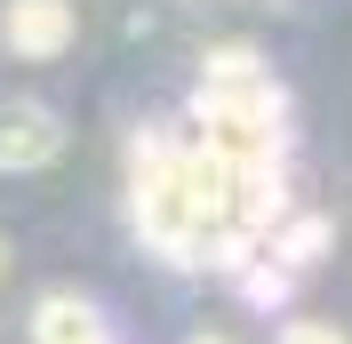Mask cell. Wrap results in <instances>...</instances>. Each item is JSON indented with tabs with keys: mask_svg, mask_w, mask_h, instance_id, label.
<instances>
[{
	"mask_svg": "<svg viewBox=\"0 0 352 344\" xmlns=\"http://www.w3.org/2000/svg\"><path fill=\"white\" fill-rule=\"evenodd\" d=\"M65 152V120L48 105H0V169H48Z\"/></svg>",
	"mask_w": 352,
	"mask_h": 344,
	"instance_id": "1",
	"label": "cell"
},
{
	"mask_svg": "<svg viewBox=\"0 0 352 344\" xmlns=\"http://www.w3.org/2000/svg\"><path fill=\"white\" fill-rule=\"evenodd\" d=\"M72 41V8L65 0H8V48L16 56H56Z\"/></svg>",
	"mask_w": 352,
	"mask_h": 344,
	"instance_id": "2",
	"label": "cell"
},
{
	"mask_svg": "<svg viewBox=\"0 0 352 344\" xmlns=\"http://www.w3.org/2000/svg\"><path fill=\"white\" fill-rule=\"evenodd\" d=\"M288 344H336V336H329V328H296Z\"/></svg>",
	"mask_w": 352,
	"mask_h": 344,
	"instance_id": "3",
	"label": "cell"
}]
</instances>
